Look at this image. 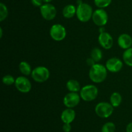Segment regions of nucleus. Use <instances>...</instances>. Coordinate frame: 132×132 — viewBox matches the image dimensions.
<instances>
[{
	"mask_svg": "<svg viewBox=\"0 0 132 132\" xmlns=\"http://www.w3.org/2000/svg\"><path fill=\"white\" fill-rule=\"evenodd\" d=\"M107 68L101 64H95L91 67L89 71V77L95 83H101L106 78Z\"/></svg>",
	"mask_w": 132,
	"mask_h": 132,
	"instance_id": "nucleus-1",
	"label": "nucleus"
},
{
	"mask_svg": "<svg viewBox=\"0 0 132 132\" xmlns=\"http://www.w3.org/2000/svg\"><path fill=\"white\" fill-rule=\"evenodd\" d=\"M93 13L92 8L88 3H82L77 6L76 15L80 21L83 23L88 21L92 18Z\"/></svg>",
	"mask_w": 132,
	"mask_h": 132,
	"instance_id": "nucleus-2",
	"label": "nucleus"
},
{
	"mask_svg": "<svg viewBox=\"0 0 132 132\" xmlns=\"http://www.w3.org/2000/svg\"><path fill=\"white\" fill-rule=\"evenodd\" d=\"M98 95V89L95 85H86L80 90V96L85 101L90 102L96 99Z\"/></svg>",
	"mask_w": 132,
	"mask_h": 132,
	"instance_id": "nucleus-3",
	"label": "nucleus"
},
{
	"mask_svg": "<svg viewBox=\"0 0 132 132\" xmlns=\"http://www.w3.org/2000/svg\"><path fill=\"white\" fill-rule=\"evenodd\" d=\"M114 107L106 102H101L98 103L95 108L96 114L101 118H108L112 115Z\"/></svg>",
	"mask_w": 132,
	"mask_h": 132,
	"instance_id": "nucleus-4",
	"label": "nucleus"
},
{
	"mask_svg": "<svg viewBox=\"0 0 132 132\" xmlns=\"http://www.w3.org/2000/svg\"><path fill=\"white\" fill-rule=\"evenodd\" d=\"M32 77L36 82H44L48 80L50 76L48 69L45 67H37L32 70Z\"/></svg>",
	"mask_w": 132,
	"mask_h": 132,
	"instance_id": "nucleus-5",
	"label": "nucleus"
},
{
	"mask_svg": "<svg viewBox=\"0 0 132 132\" xmlns=\"http://www.w3.org/2000/svg\"><path fill=\"white\" fill-rule=\"evenodd\" d=\"M50 35L54 41H61L66 37L67 31L63 25L60 24H55L50 28Z\"/></svg>",
	"mask_w": 132,
	"mask_h": 132,
	"instance_id": "nucleus-6",
	"label": "nucleus"
},
{
	"mask_svg": "<svg viewBox=\"0 0 132 132\" xmlns=\"http://www.w3.org/2000/svg\"><path fill=\"white\" fill-rule=\"evenodd\" d=\"M40 12L43 18L47 21L52 20L57 15L56 9L50 3H45L40 6Z\"/></svg>",
	"mask_w": 132,
	"mask_h": 132,
	"instance_id": "nucleus-7",
	"label": "nucleus"
},
{
	"mask_svg": "<svg viewBox=\"0 0 132 132\" xmlns=\"http://www.w3.org/2000/svg\"><path fill=\"white\" fill-rule=\"evenodd\" d=\"M92 19L97 26L103 27L108 22V16L105 10L103 9H99L94 12Z\"/></svg>",
	"mask_w": 132,
	"mask_h": 132,
	"instance_id": "nucleus-8",
	"label": "nucleus"
},
{
	"mask_svg": "<svg viewBox=\"0 0 132 132\" xmlns=\"http://www.w3.org/2000/svg\"><path fill=\"white\" fill-rule=\"evenodd\" d=\"M14 84H15L17 90L23 94L28 93L32 88V85H31L30 81L24 76H20V77H17Z\"/></svg>",
	"mask_w": 132,
	"mask_h": 132,
	"instance_id": "nucleus-9",
	"label": "nucleus"
},
{
	"mask_svg": "<svg viewBox=\"0 0 132 132\" xmlns=\"http://www.w3.org/2000/svg\"><path fill=\"white\" fill-rule=\"evenodd\" d=\"M80 97L77 92H70L64 96L63 103L67 108H73L77 106L80 102Z\"/></svg>",
	"mask_w": 132,
	"mask_h": 132,
	"instance_id": "nucleus-10",
	"label": "nucleus"
},
{
	"mask_svg": "<svg viewBox=\"0 0 132 132\" xmlns=\"http://www.w3.org/2000/svg\"><path fill=\"white\" fill-rule=\"evenodd\" d=\"M123 63L121 59L117 57H112L108 59L106 63V68L109 72L117 73L122 69Z\"/></svg>",
	"mask_w": 132,
	"mask_h": 132,
	"instance_id": "nucleus-11",
	"label": "nucleus"
},
{
	"mask_svg": "<svg viewBox=\"0 0 132 132\" xmlns=\"http://www.w3.org/2000/svg\"><path fill=\"white\" fill-rule=\"evenodd\" d=\"M98 41L101 46L104 49H110L113 46V40L110 34L102 32L98 37Z\"/></svg>",
	"mask_w": 132,
	"mask_h": 132,
	"instance_id": "nucleus-12",
	"label": "nucleus"
},
{
	"mask_svg": "<svg viewBox=\"0 0 132 132\" xmlns=\"http://www.w3.org/2000/svg\"><path fill=\"white\" fill-rule=\"evenodd\" d=\"M117 42H118L119 46L121 48L125 49V50L130 48L132 46V38L128 34H122L120 35Z\"/></svg>",
	"mask_w": 132,
	"mask_h": 132,
	"instance_id": "nucleus-13",
	"label": "nucleus"
},
{
	"mask_svg": "<svg viewBox=\"0 0 132 132\" xmlns=\"http://www.w3.org/2000/svg\"><path fill=\"white\" fill-rule=\"evenodd\" d=\"M76 117V112L72 108H67L61 113V119L64 123H71Z\"/></svg>",
	"mask_w": 132,
	"mask_h": 132,
	"instance_id": "nucleus-14",
	"label": "nucleus"
},
{
	"mask_svg": "<svg viewBox=\"0 0 132 132\" xmlns=\"http://www.w3.org/2000/svg\"><path fill=\"white\" fill-rule=\"evenodd\" d=\"M77 8L74 5H68L64 7L63 10V15L65 18H72L76 14Z\"/></svg>",
	"mask_w": 132,
	"mask_h": 132,
	"instance_id": "nucleus-15",
	"label": "nucleus"
},
{
	"mask_svg": "<svg viewBox=\"0 0 132 132\" xmlns=\"http://www.w3.org/2000/svg\"><path fill=\"white\" fill-rule=\"evenodd\" d=\"M67 88L70 92H77L81 90L79 82L74 79H70L67 82Z\"/></svg>",
	"mask_w": 132,
	"mask_h": 132,
	"instance_id": "nucleus-16",
	"label": "nucleus"
},
{
	"mask_svg": "<svg viewBox=\"0 0 132 132\" xmlns=\"http://www.w3.org/2000/svg\"><path fill=\"white\" fill-rule=\"evenodd\" d=\"M19 69L20 72L24 76H28L32 73V68L27 62L22 61L19 63Z\"/></svg>",
	"mask_w": 132,
	"mask_h": 132,
	"instance_id": "nucleus-17",
	"label": "nucleus"
},
{
	"mask_svg": "<svg viewBox=\"0 0 132 132\" xmlns=\"http://www.w3.org/2000/svg\"><path fill=\"white\" fill-rule=\"evenodd\" d=\"M122 102V96L118 92H114L110 96V104L113 107H118Z\"/></svg>",
	"mask_w": 132,
	"mask_h": 132,
	"instance_id": "nucleus-18",
	"label": "nucleus"
},
{
	"mask_svg": "<svg viewBox=\"0 0 132 132\" xmlns=\"http://www.w3.org/2000/svg\"><path fill=\"white\" fill-rule=\"evenodd\" d=\"M123 60L125 64L129 67H132V48H128L123 53Z\"/></svg>",
	"mask_w": 132,
	"mask_h": 132,
	"instance_id": "nucleus-19",
	"label": "nucleus"
},
{
	"mask_svg": "<svg viewBox=\"0 0 132 132\" xmlns=\"http://www.w3.org/2000/svg\"><path fill=\"white\" fill-rule=\"evenodd\" d=\"M91 58H92L95 62H99L101 60L103 57V52L98 48H95L91 51Z\"/></svg>",
	"mask_w": 132,
	"mask_h": 132,
	"instance_id": "nucleus-20",
	"label": "nucleus"
},
{
	"mask_svg": "<svg viewBox=\"0 0 132 132\" xmlns=\"http://www.w3.org/2000/svg\"><path fill=\"white\" fill-rule=\"evenodd\" d=\"M9 12L6 5L3 3H0V21H3L7 17Z\"/></svg>",
	"mask_w": 132,
	"mask_h": 132,
	"instance_id": "nucleus-21",
	"label": "nucleus"
},
{
	"mask_svg": "<svg viewBox=\"0 0 132 132\" xmlns=\"http://www.w3.org/2000/svg\"><path fill=\"white\" fill-rule=\"evenodd\" d=\"M116 125L112 122H108L104 124L101 129V132H115Z\"/></svg>",
	"mask_w": 132,
	"mask_h": 132,
	"instance_id": "nucleus-22",
	"label": "nucleus"
},
{
	"mask_svg": "<svg viewBox=\"0 0 132 132\" xmlns=\"http://www.w3.org/2000/svg\"><path fill=\"white\" fill-rule=\"evenodd\" d=\"M112 0H94V3L99 9H104L109 6Z\"/></svg>",
	"mask_w": 132,
	"mask_h": 132,
	"instance_id": "nucleus-23",
	"label": "nucleus"
},
{
	"mask_svg": "<svg viewBox=\"0 0 132 132\" xmlns=\"http://www.w3.org/2000/svg\"><path fill=\"white\" fill-rule=\"evenodd\" d=\"M2 81L4 85H12V84L15 83V80L14 78V77L11 75H6V76H5L3 77Z\"/></svg>",
	"mask_w": 132,
	"mask_h": 132,
	"instance_id": "nucleus-24",
	"label": "nucleus"
},
{
	"mask_svg": "<svg viewBox=\"0 0 132 132\" xmlns=\"http://www.w3.org/2000/svg\"><path fill=\"white\" fill-rule=\"evenodd\" d=\"M63 130L64 132H70L72 130V126L70 123H64L63 126Z\"/></svg>",
	"mask_w": 132,
	"mask_h": 132,
	"instance_id": "nucleus-25",
	"label": "nucleus"
},
{
	"mask_svg": "<svg viewBox=\"0 0 132 132\" xmlns=\"http://www.w3.org/2000/svg\"><path fill=\"white\" fill-rule=\"evenodd\" d=\"M43 0H31V2L35 6H41L43 3Z\"/></svg>",
	"mask_w": 132,
	"mask_h": 132,
	"instance_id": "nucleus-26",
	"label": "nucleus"
},
{
	"mask_svg": "<svg viewBox=\"0 0 132 132\" xmlns=\"http://www.w3.org/2000/svg\"><path fill=\"white\" fill-rule=\"evenodd\" d=\"M86 63H87L88 65L90 66V67H92L93 65H94V64H95V61H94V59L91 57L89 58V59H88L87 60H86Z\"/></svg>",
	"mask_w": 132,
	"mask_h": 132,
	"instance_id": "nucleus-27",
	"label": "nucleus"
},
{
	"mask_svg": "<svg viewBox=\"0 0 132 132\" xmlns=\"http://www.w3.org/2000/svg\"><path fill=\"white\" fill-rule=\"evenodd\" d=\"M126 132H132V122H130L126 126Z\"/></svg>",
	"mask_w": 132,
	"mask_h": 132,
	"instance_id": "nucleus-28",
	"label": "nucleus"
},
{
	"mask_svg": "<svg viewBox=\"0 0 132 132\" xmlns=\"http://www.w3.org/2000/svg\"><path fill=\"white\" fill-rule=\"evenodd\" d=\"M43 2L46 3H49L50 2V1H52V0H43Z\"/></svg>",
	"mask_w": 132,
	"mask_h": 132,
	"instance_id": "nucleus-29",
	"label": "nucleus"
},
{
	"mask_svg": "<svg viewBox=\"0 0 132 132\" xmlns=\"http://www.w3.org/2000/svg\"><path fill=\"white\" fill-rule=\"evenodd\" d=\"M0 32H1V34H0V37H2L3 36V30L2 28H0Z\"/></svg>",
	"mask_w": 132,
	"mask_h": 132,
	"instance_id": "nucleus-30",
	"label": "nucleus"
}]
</instances>
